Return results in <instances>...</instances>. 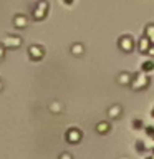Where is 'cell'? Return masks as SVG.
Segmentation results:
<instances>
[]
</instances>
